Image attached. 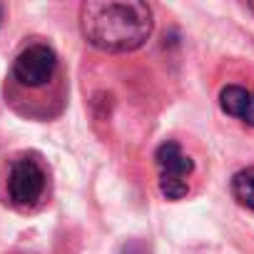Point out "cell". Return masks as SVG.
Wrapping results in <instances>:
<instances>
[{"mask_svg": "<svg viewBox=\"0 0 254 254\" xmlns=\"http://www.w3.org/2000/svg\"><path fill=\"white\" fill-rule=\"evenodd\" d=\"M219 105L229 117L254 127V92L252 90L242 85H224L219 92Z\"/></svg>", "mask_w": 254, "mask_h": 254, "instance_id": "5", "label": "cell"}, {"mask_svg": "<svg viewBox=\"0 0 254 254\" xmlns=\"http://www.w3.org/2000/svg\"><path fill=\"white\" fill-rule=\"evenodd\" d=\"M232 194L242 207L254 209V167L239 170L232 177Z\"/></svg>", "mask_w": 254, "mask_h": 254, "instance_id": "6", "label": "cell"}, {"mask_svg": "<svg viewBox=\"0 0 254 254\" xmlns=\"http://www.w3.org/2000/svg\"><path fill=\"white\" fill-rule=\"evenodd\" d=\"M48 175L35 157H18L8 175V194L18 207H33L43 199Z\"/></svg>", "mask_w": 254, "mask_h": 254, "instance_id": "3", "label": "cell"}, {"mask_svg": "<svg viewBox=\"0 0 254 254\" xmlns=\"http://www.w3.org/2000/svg\"><path fill=\"white\" fill-rule=\"evenodd\" d=\"M80 28L85 40L102 53H132L152 35V8L140 0L82 3Z\"/></svg>", "mask_w": 254, "mask_h": 254, "instance_id": "1", "label": "cell"}, {"mask_svg": "<svg viewBox=\"0 0 254 254\" xmlns=\"http://www.w3.org/2000/svg\"><path fill=\"white\" fill-rule=\"evenodd\" d=\"M58 70V55L50 45L33 43L28 45L13 63V77L25 87H40L50 82Z\"/></svg>", "mask_w": 254, "mask_h": 254, "instance_id": "4", "label": "cell"}, {"mask_svg": "<svg viewBox=\"0 0 254 254\" xmlns=\"http://www.w3.org/2000/svg\"><path fill=\"white\" fill-rule=\"evenodd\" d=\"M160 192L167 199H182L190 192V175L194 172L192 157L172 140L162 142L155 152Z\"/></svg>", "mask_w": 254, "mask_h": 254, "instance_id": "2", "label": "cell"}]
</instances>
